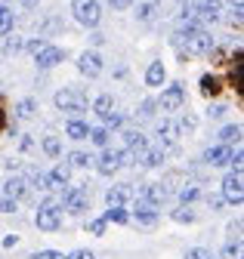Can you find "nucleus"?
<instances>
[{"label": "nucleus", "instance_id": "4468645a", "mask_svg": "<svg viewBox=\"0 0 244 259\" xmlns=\"http://www.w3.org/2000/svg\"><path fill=\"white\" fill-rule=\"evenodd\" d=\"M124 145H127L124 151H130L136 160H139V154L148 148V142H145V136L139 133V130H127V133H124Z\"/></svg>", "mask_w": 244, "mask_h": 259}, {"label": "nucleus", "instance_id": "8fccbe9b", "mask_svg": "<svg viewBox=\"0 0 244 259\" xmlns=\"http://www.w3.org/2000/svg\"><path fill=\"white\" fill-rule=\"evenodd\" d=\"M229 4H232V7H235V4H241V0H229Z\"/></svg>", "mask_w": 244, "mask_h": 259}, {"label": "nucleus", "instance_id": "ea45409f", "mask_svg": "<svg viewBox=\"0 0 244 259\" xmlns=\"http://www.w3.org/2000/svg\"><path fill=\"white\" fill-rule=\"evenodd\" d=\"M25 47H28V50H31V53H34V56H37V53H40V50H44V47H47V40H44V37H34V40H28V44H25Z\"/></svg>", "mask_w": 244, "mask_h": 259}, {"label": "nucleus", "instance_id": "6e6552de", "mask_svg": "<svg viewBox=\"0 0 244 259\" xmlns=\"http://www.w3.org/2000/svg\"><path fill=\"white\" fill-rule=\"evenodd\" d=\"M133 194H136V188L130 182H117V185H111L105 191V204L108 207H124L127 201H133Z\"/></svg>", "mask_w": 244, "mask_h": 259}, {"label": "nucleus", "instance_id": "423d86ee", "mask_svg": "<svg viewBox=\"0 0 244 259\" xmlns=\"http://www.w3.org/2000/svg\"><path fill=\"white\" fill-rule=\"evenodd\" d=\"M87 188H62V201H59V204H62L68 213H84L87 210Z\"/></svg>", "mask_w": 244, "mask_h": 259}, {"label": "nucleus", "instance_id": "473e14b6", "mask_svg": "<svg viewBox=\"0 0 244 259\" xmlns=\"http://www.w3.org/2000/svg\"><path fill=\"white\" fill-rule=\"evenodd\" d=\"M186 259H217L207 247H192V250H186Z\"/></svg>", "mask_w": 244, "mask_h": 259}, {"label": "nucleus", "instance_id": "20e7f679", "mask_svg": "<svg viewBox=\"0 0 244 259\" xmlns=\"http://www.w3.org/2000/svg\"><path fill=\"white\" fill-rule=\"evenodd\" d=\"M93 167H96V173H102V176H114L120 167V151H114V148H108L105 145V151L99 154V157H93Z\"/></svg>", "mask_w": 244, "mask_h": 259}, {"label": "nucleus", "instance_id": "4c0bfd02", "mask_svg": "<svg viewBox=\"0 0 244 259\" xmlns=\"http://www.w3.org/2000/svg\"><path fill=\"white\" fill-rule=\"evenodd\" d=\"M16 207H19V201H13V198H0V213H16Z\"/></svg>", "mask_w": 244, "mask_h": 259}, {"label": "nucleus", "instance_id": "a19ab883", "mask_svg": "<svg viewBox=\"0 0 244 259\" xmlns=\"http://www.w3.org/2000/svg\"><path fill=\"white\" fill-rule=\"evenodd\" d=\"M22 47H25V40H22V37H10V40H7V53H19Z\"/></svg>", "mask_w": 244, "mask_h": 259}, {"label": "nucleus", "instance_id": "bb28decb", "mask_svg": "<svg viewBox=\"0 0 244 259\" xmlns=\"http://www.w3.org/2000/svg\"><path fill=\"white\" fill-rule=\"evenodd\" d=\"M220 90H223V87H220V80L213 77V74H204V77H201V93H204V96H217Z\"/></svg>", "mask_w": 244, "mask_h": 259}, {"label": "nucleus", "instance_id": "72a5a7b5", "mask_svg": "<svg viewBox=\"0 0 244 259\" xmlns=\"http://www.w3.org/2000/svg\"><path fill=\"white\" fill-rule=\"evenodd\" d=\"M31 182H34L40 191H50V176H47V173H40V170H31Z\"/></svg>", "mask_w": 244, "mask_h": 259}, {"label": "nucleus", "instance_id": "c03bdc74", "mask_svg": "<svg viewBox=\"0 0 244 259\" xmlns=\"http://www.w3.org/2000/svg\"><path fill=\"white\" fill-rule=\"evenodd\" d=\"M207 204H210V210H220L226 201H223V194H210V198H207Z\"/></svg>", "mask_w": 244, "mask_h": 259}, {"label": "nucleus", "instance_id": "7ed1b4c3", "mask_svg": "<svg viewBox=\"0 0 244 259\" xmlns=\"http://www.w3.org/2000/svg\"><path fill=\"white\" fill-rule=\"evenodd\" d=\"M71 13H74V22L84 25V28H96L102 22V7L99 0H74L71 4Z\"/></svg>", "mask_w": 244, "mask_h": 259}, {"label": "nucleus", "instance_id": "58836bf2", "mask_svg": "<svg viewBox=\"0 0 244 259\" xmlns=\"http://www.w3.org/2000/svg\"><path fill=\"white\" fill-rule=\"evenodd\" d=\"M87 232H90V235H102V232H105V219H93V222L87 225Z\"/></svg>", "mask_w": 244, "mask_h": 259}, {"label": "nucleus", "instance_id": "c756f323", "mask_svg": "<svg viewBox=\"0 0 244 259\" xmlns=\"http://www.w3.org/2000/svg\"><path fill=\"white\" fill-rule=\"evenodd\" d=\"M44 151L50 157H59L62 154V142H59V136H44Z\"/></svg>", "mask_w": 244, "mask_h": 259}, {"label": "nucleus", "instance_id": "09e8293b", "mask_svg": "<svg viewBox=\"0 0 244 259\" xmlns=\"http://www.w3.org/2000/svg\"><path fill=\"white\" fill-rule=\"evenodd\" d=\"M0 126H4V111H0Z\"/></svg>", "mask_w": 244, "mask_h": 259}, {"label": "nucleus", "instance_id": "f3484780", "mask_svg": "<svg viewBox=\"0 0 244 259\" xmlns=\"http://www.w3.org/2000/svg\"><path fill=\"white\" fill-rule=\"evenodd\" d=\"M4 194H7V198H13V201H22L25 194H28V182L22 176H10L4 182Z\"/></svg>", "mask_w": 244, "mask_h": 259}, {"label": "nucleus", "instance_id": "9b49d317", "mask_svg": "<svg viewBox=\"0 0 244 259\" xmlns=\"http://www.w3.org/2000/svg\"><path fill=\"white\" fill-rule=\"evenodd\" d=\"M34 59H37V68H40V71H50V68H56V65L65 59V50H62V47H50V44H47Z\"/></svg>", "mask_w": 244, "mask_h": 259}, {"label": "nucleus", "instance_id": "f257e3e1", "mask_svg": "<svg viewBox=\"0 0 244 259\" xmlns=\"http://www.w3.org/2000/svg\"><path fill=\"white\" fill-rule=\"evenodd\" d=\"M53 102H56V108L59 111H65V114H84L87 111V93H80V90H59L56 96H53Z\"/></svg>", "mask_w": 244, "mask_h": 259}, {"label": "nucleus", "instance_id": "de8ad7c7", "mask_svg": "<svg viewBox=\"0 0 244 259\" xmlns=\"http://www.w3.org/2000/svg\"><path fill=\"white\" fill-rule=\"evenodd\" d=\"M40 4V0H22V7H28V10H31V7H37Z\"/></svg>", "mask_w": 244, "mask_h": 259}, {"label": "nucleus", "instance_id": "5701e85b", "mask_svg": "<svg viewBox=\"0 0 244 259\" xmlns=\"http://www.w3.org/2000/svg\"><path fill=\"white\" fill-rule=\"evenodd\" d=\"M34 111H37V102H34V99H22V102L16 105V117H19V120H31Z\"/></svg>", "mask_w": 244, "mask_h": 259}, {"label": "nucleus", "instance_id": "79ce46f5", "mask_svg": "<svg viewBox=\"0 0 244 259\" xmlns=\"http://www.w3.org/2000/svg\"><path fill=\"white\" fill-rule=\"evenodd\" d=\"M65 259H96V253H93V250H74V253L65 256Z\"/></svg>", "mask_w": 244, "mask_h": 259}, {"label": "nucleus", "instance_id": "ddd939ff", "mask_svg": "<svg viewBox=\"0 0 244 259\" xmlns=\"http://www.w3.org/2000/svg\"><path fill=\"white\" fill-rule=\"evenodd\" d=\"M47 176H50V191H62L68 185V179H71V167L68 164H56Z\"/></svg>", "mask_w": 244, "mask_h": 259}, {"label": "nucleus", "instance_id": "0eeeda50", "mask_svg": "<svg viewBox=\"0 0 244 259\" xmlns=\"http://www.w3.org/2000/svg\"><path fill=\"white\" fill-rule=\"evenodd\" d=\"M223 201H229L235 207L244 201V179H241V173H229L223 179Z\"/></svg>", "mask_w": 244, "mask_h": 259}, {"label": "nucleus", "instance_id": "1a4fd4ad", "mask_svg": "<svg viewBox=\"0 0 244 259\" xmlns=\"http://www.w3.org/2000/svg\"><path fill=\"white\" fill-rule=\"evenodd\" d=\"M179 133H182V130H179V120H161L158 123V148H173L176 142H179Z\"/></svg>", "mask_w": 244, "mask_h": 259}, {"label": "nucleus", "instance_id": "9d476101", "mask_svg": "<svg viewBox=\"0 0 244 259\" xmlns=\"http://www.w3.org/2000/svg\"><path fill=\"white\" fill-rule=\"evenodd\" d=\"M182 102H186V90H182L179 83H173V87H167L164 93H161V108L164 111H179L182 108Z\"/></svg>", "mask_w": 244, "mask_h": 259}, {"label": "nucleus", "instance_id": "412c9836", "mask_svg": "<svg viewBox=\"0 0 244 259\" xmlns=\"http://www.w3.org/2000/svg\"><path fill=\"white\" fill-rule=\"evenodd\" d=\"M65 133H68V139L80 142V139H87V136H90V126H87L84 120H68V126H65Z\"/></svg>", "mask_w": 244, "mask_h": 259}, {"label": "nucleus", "instance_id": "dca6fc26", "mask_svg": "<svg viewBox=\"0 0 244 259\" xmlns=\"http://www.w3.org/2000/svg\"><path fill=\"white\" fill-rule=\"evenodd\" d=\"M136 19H139L142 25L158 22V19H161V4H158V0H148V4H139V7H136Z\"/></svg>", "mask_w": 244, "mask_h": 259}, {"label": "nucleus", "instance_id": "393cba45", "mask_svg": "<svg viewBox=\"0 0 244 259\" xmlns=\"http://www.w3.org/2000/svg\"><path fill=\"white\" fill-rule=\"evenodd\" d=\"M198 198H201V188H198V185L186 182V185L179 188V201H182V204H192V201H198Z\"/></svg>", "mask_w": 244, "mask_h": 259}, {"label": "nucleus", "instance_id": "c9c22d12", "mask_svg": "<svg viewBox=\"0 0 244 259\" xmlns=\"http://www.w3.org/2000/svg\"><path fill=\"white\" fill-rule=\"evenodd\" d=\"M173 219H176V222H195V213L182 204V210H173Z\"/></svg>", "mask_w": 244, "mask_h": 259}, {"label": "nucleus", "instance_id": "f704fd0d", "mask_svg": "<svg viewBox=\"0 0 244 259\" xmlns=\"http://www.w3.org/2000/svg\"><path fill=\"white\" fill-rule=\"evenodd\" d=\"M155 108H158V102H155V99H142L136 114H139V117H151V114H155Z\"/></svg>", "mask_w": 244, "mask_h": 259}, {"label": "nucleus", "instance_id": "39448f33", "mask_svg": "<svg viewBox=\"0 0 244 259\" xmlns=\"http://www.w3.org/2000/svg\"><path fill=\"white\" fill-rule=\"evenodd\" d=\"M102 68H105V62H102V56H99L96 50H87V53L77 56V71H80V74H87V77H99Z\"/></svg>", "mask_w": 244, "mask_h": 259}, {"label": "nucleus", "instance_id": "2f4dec72", "mask_svg": "<svg viewBox=\"0 0 244 259\" xmlns=\"http://www.w3.org/2000/svg\"><path fill=\"white\" fill-rule=\"evenodd\" d=\"M120 123H124V114H117V111H108V114L102 117V126H105V130H117Z\"/></svg>", "mask_w": 244, "mask_h": 259}, {"label": "nucleus", "instance_id": "2eb2a0df", "mask_svg": "<svg viewBox=\"0 0 244 259\" xmlns=\"http://www.w3.org/2000/svg\"><path fill=\"white\" fill-rule=\"evenodd\" d=\"M229 145H213V148H207L204 151V164L207 167H226L229 164Z\"/></svg>", "mask_w": 244, "mask_h": 259}, {"label": "nucleus", "instance_id": "e433bc0d", "mask_svg": "<svg viewBox=\"0 0 244 259\" xmlns=\"http://www.w3.org/2000/svg\"><path fill=\"white\" fill-rule=\"evenodd\" d=\"M223 259H241V244H238V241H235V244H226Z\"/></svg>", "mask_w": 244, "mask_h": 259}, {"label": "nucleus", "instance_id": "f8f14e48", "mask_svg": "<svg viewBox=\"0 0 244 259\" xmlns=\"http://www.w3.org/2000/svg\"><path fill=\"white\" fill-rule=\"evenodd\" d=\"M142 201L145 204H151V207H161L164 201H167V188L161 185V182H148V185H142Z\"/></svg>", "mask_w": 244, "mask_h": 259}, {"label": "nucleus", "instance_id": "49530a36", "mask_svg": "<svg viewBox=\"0 0 244 259\" xmlns=\"http://www.w3.org/2000/svg\"><path fill=\"white\" fill-rule=\"evenodd\" d=\"M226 114V105H210V111H207V117H223Z\"/></svg>", "mask_w": 244, "mask_h": 259}, {"label": "nucleus", "instance_id": "a878e982", "mask_svg": "<svg viewBox=\"0 0 244 259\" xmlns=\"http://www.w3.org/2000/svg\"><path fill=\"white\" fill-rule=\"evenodd\" d=\"M13 25H16V16H13V10H10V7H0V34H10V31H13Z\"/></svg>", "mask_w": 244, "mask_h": 259}, {"label": "nucleus", "instance_id": "aec40b11", "mask_svg": "<svg viewBox=\"0 0 244 259\" xmlns=\"http://www.w3.org/2000/svg\"><path fill=\"white\" fill-rule=\"evenodd\" d=\"M136 222H142V225H155V222H158V210L151 207V204H145V201H139V207H136Z\"/></svg>", "mask_w": 244, "mask_h": 259}, {"label": "nucleus", "instance_id": "a18cd8bd", "mask_svg": "<svg viewBox=\"0 0 244 259\" xmlns=\"http://www.w3.org/2000/svg\"><path fill=\"white\" fill-rule=\"evenodd\" d=\"M34 259H65V256H62V253H56V250H40Z\"/></svg>", "mask_w": 244, "mask_h": 259}, {"label": "nucleus", "instance_id": "4be33fe9", "mask_svg": "<svg viewBox=\"0 0 244 259\" xmlns=\"http://www.w3.org/2000/svg\"><path fill=\"white\" fill-rule=\"evenodd\" d=\"M220 142H223V145H232V142L238 145V142H241V126H238V123L223 126V130H220Z\"/></svg>", "mask_w": 244, "mask_h": 259}, {"label": "nucleus", "instance_id": "f03ea898", "mask_svg": "<svg viewBox=\"0 0 244 259\" xmlns=\"http://www.w3.org/2000/svg\"><path fill=\"white\" fill-rule=\"evenodd\" d=\"M34 222H37V229L40 232H56V229H62V204L59 201H44L34 213Z\"/></svg>", "mask_w": 244, "mask_h": 259}, {"label": "nucleus", "instance_id": "a211bd4d", "mask_svg": "<svg viewBox=\"0 0 244 259\" xmlns=\"http://www.w3.org/2000/svg\"><path fill=\"white\" fill-rule=\"evenodd\" d=\"M139 164L142 167H161L164 164V148H145L139 154Z\"/></svg>", "mask_w": 244, "mask_h": 259}, {"label": "nucleus", "instance_id": "7c9ffc66", "mask_svg": "<svg viewBox=\"0 0 244 259\" xmlns=\"http://www.w3.org/2000/svg\"><path fill=\"white\" fill-rule=\"evenodd\" d=\"M102 219H105V222H127L130 216H127V210H124V207H108Z\"/></svg>", "mask_w": 244, "mask_h": 259}, {"label": "nucleus", "instance_id": "6ab92c4d", "mask_svg": "<svg viewBox=\"0 0 244 259\" xmlns=\"http://www.w3.org/2000/svg\"><path fill=\"white\" fill-rule=\"evenodd\" d=\"M164 77H167L164 65H161V62H151V65H148V71H145V83H148V87H161Z\"/></svg>", "mask_w": 244, "mask_h": 259}, {"label": "nucleus", "instance_id": "37998d69", "mask_svg": "<svg viewBox=\"0 0 244 259\" xmlns=\"http://www.w3.org/2000/svg\"><path fill=\"white\" fill-rule=\"evenodd\" d=\"M108 7H111V10H130L133 0H108Z\"/></svg>", "mask_w": 244, "mask_h": 259}, {"label": "nucleus", "instance_id": "cd10ccee", "mask_svg": "<svg viewBox=\"0 0 244 259\" xmlns=\"http://www.w3.org/2000/svg\"><path fill=\"white\" fill-rule=\"evenodd\" d=\"M93 164V154H87V151H71L68 154V167H90Z\"/></svg>", "mask_w": 244, "mask_h": 259}, {"label": "nucleus", "instance_id": "b1692460", "mask_svg": "<svg viewBox=\"0 0 244 259\" xmlns=\"http://www.w3.org/2000/svg\"><path fill=\"white\" fill-rule=\"evenodd\" d=\"M93 111H96L99 117H105L108 111H114V99H111V96H108V93H102V96H99V99L93 102Z\"/></svg>", "mask_w": 244, "mask_h": 259}, {"label": "nucleus", "instance_id": "c85d7f7f", "mask_svg": "<svg viewBox=\"0 0 244 259\" xmlns=\"http://www.w3.org/2000/svg\"><path fill=\"white\" fill-rule=\"evenodd\" d=\"M108 130L105 126H90V139H93V145H99V148H105L108 145Z\"/></svg>", "mask_w": 244, "mask_h": 259}]
</instances>
